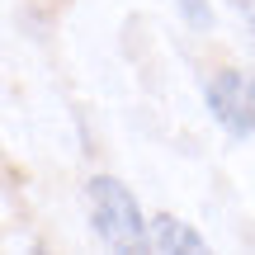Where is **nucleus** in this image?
I'll use <instances>...</instances> for the list:
<instances>
[{
    "mask_svg": "<svg viewBox=\"0 0 255 255\" xmlns=\"http://www.w3.org/2000/svg\"><path fill=\"white\" fill-rule=\"evenodd\" d=\"M85 218H90V232L100 237V246H109L119 255H132V251L151 246V227L142 222L137 199L114 175H95L85 184Z\"/></svg>",
    "mask_w": 255,
    "mask_h": 255,
    "instance_id": "nucleus-1",
    "label": "nucleus"
},
{
    "mask_svg": "<svg viewBox=\"0 0 255 255\" xmlns=\"http://www.w3.org/2000/svg\"><path fill=\"white\" fill-rule=\"evenodd\" d=\"M203 104L227 137H237V142L255 137V76L251 71H213L203 81Z\"/></svg>",
    "mask_w": 255,
    "mask_h": 255,
    "instance_id": "nucleus-2",
    "label": "nucleus"
},
{
    "mask_svg": "<svg viewBox=\"0 0 255 255\" xmlns=\"http://www.w3.org/2000/svg\"><path fill=\"white\" fill-rule=\"evenodd\" d=\"M151 251H161V255H175V251L199 255V251H208V241H203L189 222H180V218H170V213H161V218L151 222Z\"/></svg>",
    "mask_w": 255,
    "mask_h": 255,
    "instance_id": "nucleus-3",
    "label": "nucleus"
},
{
    "mask_svg": "<svg viewBox=\"0 0 255 255\" xmlns=\"http://www.w3.org/2000/svg\"><path fill=\"white\" fill-rule=\"evenodd\" d=\"M175 5H180V14H184V24L189 28H213V9H208V0H175Z\"/></svg>",
    "mask_w": 255,
    "mask_h": 255,
    "instance_id": "nucleus-4",
    "label": "nucleus"
},
{
    "mask_svg": "<svg viewBox=\"0 0 255 255\" xmlns=\"http://www.w3.org/2000/svg\"><path fill=\"white\" fill-rule=\"evenodd\" d=\"M227 5H232V14L246 24V33L255 38V0H227Z\"/></svg>",
    "mask_w": 255,
    "mask_h": 255,
    "instance_id": "nucleus-5",
    "label": "nucleus"
}]
</instances>
